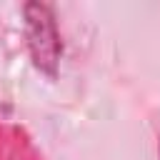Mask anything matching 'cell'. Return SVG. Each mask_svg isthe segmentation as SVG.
Returning a JSON list of instances; mask_svg holds the SVG:
<instances>
[{"label":"cell","instance_id":"obj_1","mask_svg":"<svg viewBox=\"0 0 160 160\" xmlns=\"http://www.w3.org/2000/svg\"><path fill=\"white\" fill-rule=\"evenodd\" d=\"M25 35H28V48L32 55V62L45 70L48 75H55L62 45L60 35L55 28V15L52 8L45 2H28L25 5Z\"/></svg>","mask_w":160,"mask_h":160}]
</instances>
